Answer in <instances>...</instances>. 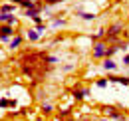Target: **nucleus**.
Listing matches in <instances>:
<instances>
[{
	"label": "nucleus",
	"instance_id": "f257e3e1",
	"mask_svg": "<svg viewBox=\"0 0 129 121\" xmlns=\"http://www.w3.org/2000/svg\"><path fill=\"white\" fill-rule=\"evenodd\" d=\"M101 111L107 115V119H111V121H127V115H123L121 111H117L113 105H103Z\"/></svg>",
	"mask_w": 129,
	"mask_h": 121
},
{
	"label": "nucleus",
	"instance_id": "f03ea898",
	"mask_svg": "<svg viewBox=\"0 0 129 121\" xmlns=\"http://www.w3.org/2000/svg\"><path fill=\"white\" fill-rule=\"evenodd\" d=\"M105 52H107V42L101 40V42H95V44H93L91 56H93L95 60H105Z\"/></svg>",
	"mask_w": 129,
	"mask_h": 121
},
{
	"label": "nucleus",
	"instance_id": "7ed1b4c3",
	"mask_svg": "<svg viewBox=\"0 0 129 121\" xmlns=\"http://www.w3.org/2000/svg\"><path fill=\"white\" fill-rule=\"evenodd\" d=\"M10 36H14V28L8 24H0V40L10 44Z\"/></svg>",
	"mask_w": 129,
	"mask_h": 121
},
{
	"label": "nucleus",
	"instance_id": "20e7f679",
	"mask_svg": "<svg viewBox=\"0 0 129 121\" xmlns=\"http://www.w3.org/2000/svg\"><path fill=\"white\" fill-rule=\"evenodd\" d=\"M10 2H14L16 6H22L24 10H32L38 6V2H34V0H10Z\"/></svg>",
	"mask_w": 129,
	"mask_h": 121
},
{
	"label": "nucleus",
	"instance_id": "39448f33",
	"mask_svg": "<svg viewBox=\"0 0 129 121\" xmlns=\"http://www.w3.org/2000/svg\"><path fill=\"white\" fill-rule=\"evenodd\" d=\"M0 24H8V26H16L18 18L14 14H0Z\"/></svg>",
	"mask_w": 129,
	"mask_h": 121
},
{
	"label": "nucleus",
	"instance_id": "423d86ee",
	"mask_svg": "<svg viewBox=\"0 0 129 121\" xmlns=\"http://www.w3.org/2000/svg\"><path fill=\"white\" fill-rule=\"evenodd\" d=\"M101 68L105 70V72H117V64L113 58H105V60L101 62Z\"/></svg>",
	"mask_w": 129,
	"mask_h": 121
},
{
	"label": "nucleus",
	"instance_id": "0eeeda50",
	"mask_svg": "<svg viewBox=\"0 0 129 121\" xmlns=\"http://www.w3.org/2000/svg\"><path fill=\"white\" fill-rule=\"evenodd\" d=\"M87 95H89V89H87V87H83V89H81V87L74 89V97H76V101H83Z\"/></svg>",
	"mask_w": 129,
	"mask_h": 121
},
{
	"label": "nucleus",
	"instance_id": "6e6552de",
	"mask_svg": "<svg viewBox=\"0 0 129 121\" xmlns=\"http://www.w3.org/2000/svg\"><path fill=\"white\" fill-rule=\"evenodd\" d=\"M111 83H121V85H129V77L125 76H109L107 77Z\"/></svg>",
	"mask_w": 129,
	"mask_h": 121
},
{
	"label": "nucleus",
	"instance_id": "1a4fd4ad",
	"mask_svg": "<svg viewBox=\"0 0 129 121\" xmlns=\"http://www.w3.org/2000/svg\"><path fill=\"white\" fill-rule=\"evenodd\" d=\"M26 38H28L30 42H38V40L42 38V34L36 30V28H32V30H26Z\"/></svg>",
	"mask_w": 129,
	"mask_h": 121
},
{
	"label": "nucleus",
	"instance_id": "9d476101",
	"mask_svg": "<svg viewBox=\"0 0 129 121\" xmlns=\"http://www.w3.org/2000/svg\"><path fill=\"white\" fill-rule=\"evenodd\" d=\"M22 42H24L22 36H14V38L10 40V50H18V48L22 46Z\"/></svg>",
	"mask_w": 129,
	"mask_h": 121
},
{
	"label": "nucleus",
	"instance_id": "9b49d317",
	"mask_svg": "<svg viewBox=\"0 0 129 121\" xmlns=\"http://www.w3.org/2000/svg\"><path fill=\"white\" fill-rule=\"evenodd\" d=\"M16 4H0V14H12Z\"/></svg>",
	"mask_w": 129,
	"mask_h": 121
},
{
	"label": "nucleus",
	"instance_id": "f8f14e48",
	"mask_svg": "<svg viewBox=\"0 0 129 121\" xmlns=\"http://www.w3.org/2000/svg\"><path fill=\"white\" fill-rule=\"evenodd\" d=\"M117 52H119V48H117V46H115V44L107 46V52H105V58H113V56H115Z\"/></svg>",
	"mask_w": 129,
	"mask_h": 121
},
{
	"label": "nucleus",
	"instance_id": "ddd939ff",
	"mask_svg": "<svg viewBox=\"0 0 129 121\" xmlns=\"http://www.w3.org/2000/svg\"><path fill=\"white\" fill-rule=\"evenodd\" d=\"M80 14L81 20H85V22H91V20H95V14H91V12H78Z\"/></svg>",
	"mask_w": 129,
	"mask_h": 121
},
{
	"label": "nucleus",
	"instance_id": "4468645a",
	"mask_svg": "<svg viewBox=\"0 0 129 121\" xmlns=\"http://www.w3.org/2000/svg\"><path fill=\"white\" fill-rule=\"evenodd\" d=\"M68 24V20H64V18H56L54 22H52V28H62V26H66Z\"/></svg>",
	"mask_w": 129,
	"mask_h": 121
},
{
	"label": "nucleus",
	"instance_id": "2eb2a0df",
	"mask_svg": "<svg viewBox=\"0 0 129 121\" xmlns=\"http://www.w3.org/2000/svg\"><path fill=\"white\" fill-rule=\"evenodd\" d=\"M42 113H44V115L54 113V105H52V103H42Z\"/></svg>",
	"mask_w": 129,
	"mask_h": 121
},
{
	"label": "nucleus",
	"instance_id": "dca6fc26",
	"mask_svg": "<svg viewBox=\"0 0 129 121\" xmlns=\"http://www.w3.org/2000/svg\"><path fill=\"white\" fill-rule=\"evenodd\" d=\"M107 83H109V79H107V77H99V79H95V85H97V87H101V89H103V87H107Z\"/></svg>",
	"mask_w": 129,
	"mask_h": 121
},
{
	"label": "nucleus",
	"instance_id": "f3484780",
	"mask_svg": "<svg viewBox=\"0 0 129 121\" xmlns=\"http://www.w3.org/2000/svg\"><path fill=\"white\" fill-rule=\"evenodd\" d=\"M6 107H10V99H6V97H0V109H6Z\"/></svg>",
	"mask_w": 129,
	"mask_h": 121
},
{
	"label": "nucleus",
	"instance_id": "a211bd4d",
	"mask_svg": "<svg viewBox=\"0 0 129 121\" xmlns=\"http://www.w3.org/2000/svg\"><path fill=\"white\" fill-rule=\"evenodd\" d=\"M60 2H64V0H44L46 6H54V4H60Z\"/></svg>",
	"mask_w": 129,
	"mask_h": 121
},
{
	"label": "nucleus",
	"instance_id": "6ab92c4d",
	"mask_svg": "<svg viewBox=\"0 0 129 121\" xmlns=\"http://www.w3.org/2000/svg\"><path fill=\"white\" fill-rule=\"evenodd\" d=\"M32 22H34V24H36V26H38V24H44V22H42V18H40V16H36V18H32Z\"/></svg>",
	"mask_w": 129,
	"mask_h": 121
},
{
	"label": "nucleus",
	"instance_id": "aec40b11",
	"mask_svg": "<svg viewBox=\"0 0 129 121\" xmlns=\"http://www.w3.org/2000/svg\"><path fill=\"white\" fill-rule=\"evenodd\" d=\"M36 30H38V32H40V34H42V32L46 30V26H44V24H38V26H36Z\"/></svg>",
	"mask_w": 129,
	"mask_h": 121
},
{
	"label": "nucleus",
	"instance_id": "412c9836",
	"mask_svg": "<svg viewBox=\"0 0 129 121\" xmlns=\"http://www.w3.org/2000/svg\"><path fill=\"white\" fill-rule=\"evenodd\" d=\"M72 70H74V66H72V64H68V66H64V72H72Z\"/></svg>",
	"mask_w": 129,
	"mask_h": 121
},
{
	"label": "nucleus",
	"instance_id": "4be33fe9",
	"mask_svg": "<svg viewBox=\"0 0 129 121\" xmlns=\"http://www.w3.org/2000/svg\"><path fill=\"white\" fill-rule=\"evenodd\" d=\"M123 64H125V66H129V54H125V58H123Z\"/></svg>",
	"mask_w": 129,
	"mask_h": 121
},
{
	"label": "nucleus",
	"instance_id": "5701e85b",
	"mask_svg": "<svg viewBox=\"0 0 129 121\" xmlns=\"http://www.w3.org/2000/svg\"><path fill=\"white\" fill-rule=\"evenodd\" d=\"M97 121H111V119H105V117H99Z\"/></svg>",
	"mask_w": 129,
	"mask_h": 121
},
{
	"label": "nucleus",
	"instance_id": "b1692460",
	"mask_svg": "<svg viewBox=\"0 0 129 121\" xmlns=\"http://www.w3.org/2000/svg\"><path fill=\"white\" fill-rule=\"evenodd\" d=\"M34 121H46V119H40V117H36V119H34Z\"/></svg>",
	"mask_w": 129,
	"mask_h": 121
},
{
	"label": "nucleus",
	"instance_id": "393cba45",
	"mask_svg": "<svg viewBox=\"0 0 129 121\" xmlns=\"http://www.w3.org/2000/svg\"><path fill=\"white\" fill-rule=\"evenodd\" d=\"M83 121H91V119H83Z\"/></svg>",
	"mask_w": 129,
	"mask_h": 121
},
{
	"label": "nucleus",
	"instance_id": "a878e982",
	"mask_svg": "<svg viewBox=\"0 0 129 121\" xmlns=\"http://www.w3.org/2000/svg\"><path fill=\"white\" fill-rule=\"evenodd\" d=\"M127 20H129V16H127Z\"/></svg>",
	"mask_w": 129,
	"mask_h": 121
}]
</instances>
